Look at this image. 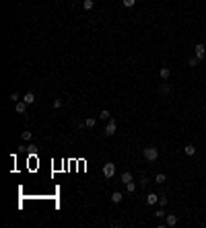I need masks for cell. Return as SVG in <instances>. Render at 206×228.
Instances as JSON below:
<instances>
[{
    "label": "cell",
    "mask_w": 206,
    "mask_h": 228,
    "mask_svg": "<svg viewBox=\"0 0 206 228\" xmlns=\"http://www.w3.org/2000/svg\"><path fill=\"white\" fill-rule=\"evenodd\" d=\"M142 154H144V158L149 160V162H155V160L159 158V150L155 148V146H146V148H142Z\"/></svg>",
    "instance_id": "1"
},
{
    "label": "cell",
    "mask_w": 206,
    "mask_h": 228,
    "mask_svg": "<svg viewBox=\"0 0 206 228\" xmlns=\"http://www.w3.org/2000/svg\"><path fill=\"white\" fill-rule=\"evenodd\" d=\"M114 175H115V164L114 162H105L103 164V177L105 179H111Z\"/></svg>",
    "instance_id": "2"
},
{
    "label": "cell",
    "mask_w": 206,
    "mask_h": 228,
    "mask_svg": "<svg viewBox=\"0 0 206 228\" xmlns=\"http://www.w3.org/2000/svg\"><path fill=\"white\" fill-rule=\"evenodd\" d=\"M115 130H117V123H115L114 119H109V121H107V126H105V136H114Z\"/></svg>",
    "instance_id": "3"
},
{
    "label": "cell",
    "mask_w": 206,
    "mask_h": 228,
    "mask_svg": "<svg viewBox=\"0 0 206 228\" xmlns=\"http://www.w3.org/2000/svg\"><path fill=\"white\" fill-rule=\"evenodd\" d=\"M194 49H196V56L200 58V60H204V54H206V45L204 43H196Z\"/></svg>",
    "instance_id": "4"
},
{
    "label": "cell",
    "mask_w": 206,
    "mask_h": 228,
    "mask_svg": "<svg viewBox=\"0 0 206 228\" xmlns=\"http://www.w3.org/2000/svg\"><path fill=\"white\" fill-rule=\"evenodd\" d=\"M146 204H149V205L159 204V195H157V193H149V195H146Z\"/></svg>",
    "instance_id": "5"
},
{
    "label": "cell",
    "mask_w": 206,
    "mask_h": 228,
    "mask_svg": "<svg viewBox=\"0 0 206 228\" xmlns=\"http://www.w3.org/2000/svg\"><path fill=\"white\" fill-rule=\"evenodd\" d=\"M165 224H167V226H175V224H177V216H175V214H169V216L165 218Z\"/></svg>",
    "instance_id": "6"
},
{
    "label": "cell",
    "mask_w": 206,
    "mask_h": 228,
    "mask_svg": "<svg viewBox=\"0 0 206 228\" xmlns=\"http://www.w3.org/2000/svg\"><path fill=\"white\" fill-rule=\"evenodd\" d=\"M23 101L27 103V105H33V103H35V95H33V92H25V95H23Z\"/></svg>",
    "instance_id": "7"
},
{
    "label": "cell",
    "mask_w": 206,
    "mask_h": 228,
    "mask_svg": "<svg viewBox=\"0 0 206 228\" xmlns=\"http://www.w3.org/2000/svg\"><path fill=\"white\" fill-rule=\"evenodd\" d=\"M122 199H124V193H122V191H114V193H111V201H114V204H120Z\"/></svg>",
    "instance_id": "8"
},
{
    "label": "cell",
    "mask_w": 206,
    "mask_h": 228,
    "mask_svg": "<svg viewBox=\"0 0 206 228\" xmlns=\"http://www.w3.org/2000/svg\"><path fill=\"white\" fill-rule=\"evenodd\" d=\"M159 74H161V78H163V80H167L169 76H171V70L167 68V66H163V68L159 70Z\"/></svg>",
    "instance_id": "9"
},
{
    "label": "cell",
    "mask_w": 206,
    "mask_h": 228,
    "mask_svg": "<svg viewBox=\"0 0 206 228\" xmlns=\"http://www.w3.org/2000/svg\"><path fill=\"white\" fill-rule=\"evenodd\" d=\"M183 152H185L188 156H194V154H196V148H194V144H188V146H183Z\"/></svg>",
    "instance_id": "10"
},
{
    "label": "cell",
    "mask_w": 206,
    "mask_h": 228,
    "mask_svg": "<svg viewBox=\"0 0 206 228\" xmlns=\"http://www.w3.org/2000/svg\"><path fill=\"white\" fill-rule=\"evenodd\" d=\"M99 117H101L103 121H109V119H111V113H109V109H101V113H99Z\"/></svg>",
    "instance_id": "11"
},
{
    "label": "cell",
    "mask_w": 206,
    "mask_h": 228,
    "mask_svg": "<svg viewBox=\"0 0 206 228\" xmlns=\"http://www.w3.org/2000/svg\"><path fill=\"white\" fill-rule=\"evenodd\" d=\"M14 109H17V113H25V111H27V103H25V101L17 103V107H14Z\"/></svg>",
    "instance_id": "12"
},
{
    "label": "cell",
    "mask_w": 206,
    "mask_h": 228,
    "mask_svg": "<svg viewBox=\"0 0 206 228\" xmlns=\"http://www.w3.org/2000/svg\"><path fill=\"white\" fill-rule=\"evenodd\" d=\"M132 181V173H122V183H124V185H126V183H130Z\"/></svg>",
    "instance_id": "13"
},
{
    "label": "cell",
    "mask_w": 206,
    "mask_h": 228,
    "mask_svg": "<svg viewBox=\"0 0 206 228\" xmlns=\"http://www.w3.org/2000/svg\"><path fill=\"white\" fill-rule=\"evenodd\" d=\"M93 6H95V0H85V2H82V8H85V11H91Z\"/></svg>",
    "instance_id": "14"
},
{
    "label": "cell",
    "mask_w": 206,
    "mask_h": 228,
    "mask_svg": "<svg viewBox=\"0 0 206 228\" xmlns=\"http://www.w3.org/2000/svg\"><path fill=\"white\" fill-rule=\"evenodd\" d=\"M126 191H128V193H134V191H136V183H134V181L126 183Z\"/></svg>",
    "instance_id": "15"
},
{
    "label": "cell",
    "mask_w": 206,
    "mask_h": 228,
    "mask_svg": "<svg viewBox=\"0 0 206 228\" xmlns=\"http://www.w3.org/2000/svg\"><path fill=\"white\" fill-rule=\"evenodd\" d=\"M200 62H202V60H200L198 56H196V58H190V60H188V64H190V66H198Z\"/></svg>",
    "instance_id": "16"
},
{
    "label": "cell",
    "mask_w": 206,
    "mask_h": 228,
    "mask_svg": "<svg viewBox=\"0 0 206 228\" xmlns=\"http://www.w3.org/2000/svg\"><path fill=\"white\" fill-rule=\"evenodd\" d=\"M85 127H89V130H91V127H95V119H93V117L85 119Z\"/></svg>",
    "instance_id": "17"
},
{
    "label": "cell",
    "mask_w": 206,
    "mask_h": 228,
    "mask_svg": "<svg viewBox=\"0 0 206 228\" xmlns=\"http://www.w3.org/2000/svg\"><path fill=\"white\" fill-rule=\"evenodd\" d=\"M155 181H157V183H159V185H161V183H165V181H167V177H165L163 173H159V175L155 177Z\"/></svg>",
    "instance_id": "18"
},
{
    "label": "cell",
    "mask_w": 206,
    "mask_h": 228,
    "mask_svg": "<svg viewBox=\"0 0 206 228\" xmlns=\"http://www.w3.org/2000/svg\"><path fill=\"white\" fill-rule=\"evenodd\" d=\"M159 92H161V95H169V86H167V84H161Z\"/></svg>",
    "instance_id": "19"
},
{
    "label": "cell",
    "mask_w": 206,
    "mask_h": 228,
    "mask_svg": "<svg viewBox=\"0 0 206 228\" xmlns=\"http://www.w3.org/2000/svg\"><path fill=\"white\" fill-rule=\"evenodd\" d=\"M21 138H23L25 142H29V140L33 138V134H31V132H23V134H21Z\"/></svg>",
    "instance_id": "20"
},
{
    "label": "cell",
    "mask_w": 206,
    "mask_h": 228,
    "mask_svg": "<svg viewBox=\"0 0 206 228\" xmlns=\"http://www.w3.org/2000/svg\"><path fill=\"white\" fill-rule=\"evenodd\" d=\"M122 4H124L126 8H130V6H134V4H136V0H122Z\"/></svg>",
    "instance_id": "21"
},
{
    "label": "cell",
    "mask_w": 206,
    "mask_h": 228,
    "mask_svg": "<svg viewBox=\"0 0 206 228\" xmlns=\"http://www.w3.org/2000/svg\"><path fill=\"white\" fill-rule=\"evenodd\" d=\"M54 107L60 109V107H62V99H54Z\"/></svg>",
    "instance_id": "22"
},
{
    "label": "cell",
    "mask_w": 206,
    "mask_h": 228,
    "mask_svg": "<svg viewBox=\"0 0 206 228\" xmlns=\"http://www.w3.org/2000/svg\"><path fill=\"white\" fill-rule=\"evenodd\" d=\"M11 101L12 103H19V95H17V92H12V95H11Z\"/></svg>",
    "instance_id": "23"
},
{
    "label": "cell",
    "mask_w": 206,
    "mask_h": 228,
    "mask_svg": "<svg viewBox=\"0 0 206 228\" xmlns=\"http://www.w3.org/2000/svg\"><path fill=\"white\" fill-rule=\"evenodd\" d=\"M159 204H161V208H163V205H167V197H159Z\"/></svg>",
    "instance_id": "24"
}]
</instances>
